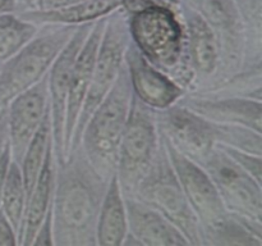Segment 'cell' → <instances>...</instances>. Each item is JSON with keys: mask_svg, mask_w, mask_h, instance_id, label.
<instances>
[{"mask_svg": "<svg viewBox=\"0 0 262 246\" xmlns=\"http://www.w3.org/2000/svg\"><path fill=\"white\" fill-rule=\"evenodd\" d=\"M132 96V85L124 61L115 84L94 110L82 132L79 146L92 168L105 181H110L117 172L118 151Z\"/></svg>", "mask_w": 262, "mask_h": 246, "instance_id": "3957f363", "label": "cell"}, {"mask_svg": "<svg viewBox=\"0 0 262 246\" xmlns=\"http://www.w3.org/2000/svg\"><path fill=\"white\" fill-rule=\"evenodd\" d=\"M178 102L214 123L245 126L262 133V100L246 96H205L187 92Z\"/></svg>", "mask_w": 262, "mask_h": 246, "instance_id": "9a60e30c", "label": "cell"}, {"mask_svg": "<svg viewBox=\"0 0 262 246\" xmlns=\"http://www.w3.org/2000/svg\"><path fill=\"white\" fill-rule=\"evenodd\" d=\"M107 183L90 164L81 146L55 164L53 238L58 246H97L96 228Z\"/></svg>", "mask_w": 262, "mask_h": 246, "instance_id": "6da1fadb", "label": "cell"}, {"mask_svg": "<svg viewBox=\"0 0 262 246\" xmlns=\"http://www.w3.org/2000/svg\"><path fill=\"white\" fill-rule=\"evenodd\" d=\"M10 160H12V156H10V149L9 145L5 148L4 153L0 156V207H2V196L3 191H4L5 186V179H7V173L8 168H9Z\"/></svg>", "mask_w": 262, "mask_h": 246, "instance_id": "4dcf8cb0", "label": "cell"}, {"mask_svg": "<svg viewBox=\"0 0 262 246\" xmlns=\"http://www.w3.org/2000/svg\"><path fill=\"white\" fill-rule=\"evenodd\" d=\"M130 197L164 215L183 233L189 245H202L201 223L184 195L161 137L150 171Z\"/></svg>", "mask_w": 262, "mask_h": 246, "instance_id": "5b68a950", "label": "cell"}, {"mask_svg": "<svg viewBox=\"0 0 262 246\" xmlns=\"http://www.w3.org/2000/svg\"><path fill=\"white\" fill-rule=\"evenodd\" d=\"M179 10L186 30V60L194 76L191 91H194L207 84L216 73L219 45L214 31L200 14L182 2Z\"/></svg>", "mask_w": 262, "mask_h": 246, "instance_id": "2e32d148", "label": "cell"}, {"mask_svg": "<svg viewBox=\"0 0 262 246\" xmlns=\"http://www.w3.org/2000/svg\"><path fill=\"white\" fill-rule=\"evenodd\" d=\"M51 148H53V138H51L50 109H49L45 118L41 122L40 127L33 135L19 164L27 200L32 192L33 187H35L38 174H40L41 168L43 166V161H45L46 155Z\"/></svg>", "mask_w": 262, "mask_h": 246, "instance_id": "cb8c5ba5", "label": "cell"}, {"mask_svg": "<svg viewBox=\"0 0 262 246\" xmlns=\"http://www.w3.org/2000/svg\"><path fill=\"white\" fill-rule=\"evenodd\" d=\"M106 17L100 18L94 23L89 36L86 37L78 55H77L76 61H74L68 99H67L66 123H64V154L66 156L68 153L72 136H73L79 110H81L84 96L89 90L90 78H91L92 71H94L97 50H99L100 41H101L105 23H106Z\"/></svg>", "mask_w": 262, "mask_h": 246, "instance_id": "e0dca14e", "label": "cell"}, {"mask_svg": "<svg viewBox=\"0 0 262 246\" xmlns=\"http://www.w3.org/2000/svg\"><path fill=\"white\" fill-rule=\"evenodd\" d=\"M129 40L127 13L124 8H120L110 13L106 17V23H105L104 32L100 41L99 50H97L94 71L90 78L89 90H87L83 104L77 118L68 153L78 148L87 120L117 81L120 68L124 64V53L127 50Z\"/></svg>", "mask_w": 262, "mask_h": 246, "instance_id": "52a82bcc", "label": "cell"}, {"mask_svg": "<svg viewBox=\"0 0 262 246\" xmlns=\"http://www.w3.org/2000/svg\"><path fill=\"white\" fill-rule=\"evenodd\" d=\"M216 146L220 150L224 151L243 171L247 172L258 183L262 184V155H256V154L247 153V151L230 148V146L219 145V144H216Z\"/></svg>", "mask_w": 262, "mask_h": 246, "instance_id": "83f0119b", "label": "cell"}, {"mask_svg": "<svg viewBox=\"0 0 262 246\" xmlns=\"http://www.w3.org/2000/svg\"><path fill=\"white\" fill-rule=\"evenodd\" d=\"M129 0H82L60 8L42 9L33 8L17 12L23 19L37 26L43 25H83L109 15L124 7Z\"/></svg>", "mask_w": 262, "mask_h": 246, "instance_id": "d6986e66", "label": "cell"}, {"mask_svg": "<svg viewBox=\"0 0 262 246\" xmlns=\"http://www.w3.org/2000/svg\"><path fill=\"white\" fill-rule=\"evenodd\" d=\"M202 245L262 246V222L228 213L224 218L201 227Z\"/></svg>", "mask_w": 262, "mask_h": 246, "instance_id": "7402d4cb", "label": "cell"}, {"mask_svg": "<svg viewBox=\"0 0 262 246\" xmlns=\"http://www.w3.org/2000/svg\"><path fill=\"white\" fill-rule=\"evenodd\" d=\"M17 233L0 209V246H17Z\"/></svg>", "mask_w": 262, "mask_h": 246, "instance_id": "f546056e", "label": "cell"}, {"mask_svg": "<svg viewBox=\"0 0 262 246\" xmlns=\"http://www.w3.org/2000/svg\"><path fill=\"white\" fill-rule=\"evenodd\" d=\"M26 204H27V196H26L25 183H23L22 172H20L19 164L10 160L9 168H8L7 179H5L4 191L2 196V212L10 222L14 228L15 233L20 230L22 225L23 215H25ZM18 241V240H17Z\"/></svg>", "mask_w": 262, "mask_h": 246, "instance_id": "484cf974", "label": "cell"}, {"mask_svg": "<svg viewBox=\"0 0 262 246\" xmlns=\"http://www.w3.org/2000/svg\"><path fill=\"white\" fill-rule=\"evenodd\" d=\"M9 145V135H8V112L7 108L0 110V156L4 153L5 148Z\"/></svg>", "mask_w": 262, "mask_h": 246, "instance_id": "1f68e13d", "label": "cell"}, {"mask_svg": "<svg viewBox=\"0 0 262 246\" xmlns=\"http://www.w3.org/2000/svg\"><path fill=\"white\" fill-rule=\"evenodd\" d=\"M159 132L191 160L201 164L216 145V123L179 102L155 110Z\"/></svg>", "mask_w": 262, "mask_h": 246, "instance_id": "30bf717a", "label": "cell"}, {"mask_svg": "<svg viewBox=\"0 0 262 246\" xmlns=\"http://www.w3.org/2000/svg\"><path fill=\"white\" fill-rule=\"evenodd\" d=\"M128 232L142 246H189L183 233L156 212L136 197H124Z\"/></svg>", "mask_w": 262, "mask_h": 246, "instance_id": "ac0fdd59", "label": "cell"}, {"mask_svg": "<svg viewBox=\"0 0 262 246\" xmlns=\"http://www.w3.org/2000/svg\"><path fill=\"white\" fill-rule=\"evenodd\" d=\"M18 5H19V10H25V9H33V5L31 0H18Z\"/></svg>", "mask_w": 262, "mask_h": 246, "instance_id": "e575fe53", "label": "cell"}, {"mask_svg": "<svg viewBox=\"0 0 262 246\" xmlns=\"http://www.w3.org/2000/svg\"><path fill=\"white\" fill-rule=\"evenodd\" d=\"M210 26L219 45V66L207 84L191 92H201L217 86L234 76L242 67L245 35L242 19L234 0H181Z\"/></svg>", "mask_w": 262, "mask_h": 246, "instance_id": "ba28073f", "label": "cell"}, {"mask_svg": "<svg viewBox=\"0 0 262 246\" xmlns=\"http://www.w3.org/2000/svg\"><path fill=\"white\" fill-rule=\"evenodd\" d=\"M31 2H32L33 8H41V3H42V0H31Z\"/></svg>", "mask_w": 262, "mask_h": 246, "instance_id": "d590c367", "label": "cell"}, {"mask_svg": "<svg viewBox=\"0 0 262 246\" xmlns=\"http://www.w3.org/2000/svg\"><path fill=\"white\" fill-rule=\"evenodd\" d=\"M160 137L184 195L201 223V227L210 225L224 218L228 212L207 172L196 161L177 150L163 135H160Z\"/></svg>", "mask_w": 262, "mask_h": 246, "instance_id": "7c38bea8", "label": "cell"}, {"mask_svg": "<svg viewBox=\"0 0 262 246\" xmlns=\"http://www.w3.org/2000/svg\"><path fill=\"white\" fill-rule=\"evenodd\" d=\"M179 8L181 0H142L138 7L124 10L130 41L187 94L194 76L186 60V30Z\"/></svg>", "mask_w": 262, "mask_h": 246, "instance_id": "7a4b0ae2", "label": "cell"}, {"mask_svg": "<svg viewBox=\"0 0 262 246\" xmlns=\"http://www.w3.org/2000/svg\"><path fill=\"white\" fill-rule=\"evenodd\" d=\"M38 30L40 26L23 19L17 13L0 14V64L25 48Z\"/></svg>", "mask_w": 262, "mask_h": 246, "instance_id": "d4e9b609", "label": "cell"}, {"mask_svg": "<svg viewBox=\"0 0 262 246\" xmlns=\"http://www.w3.org/2000/svg\"><path fill=\"white\" fill-rule=\"evenodd\" d=\"M49 109L48 73L9 102L7 108L8 135L13 161L20 164L33 135Z\"/></svg>", "mask_w": 262, "mask_h": 246, "instance_id": "4fadbf2b", "label": "cell"}, {"mask_svg": "<svg viewBox=\"0 0 262 246\" xmlns=\"http://www.w3.org/2000/svg\"><path fill=\"white\" fill-rule=\"evenodd\" d=\"M133 94L154 110H161L179 101L186 90L168 74L154 67L129 40L124 53Z\"/></svg>", "mask_w": 262, "mask_h": 246, "instance_id": "5bb4252c", "label": "cell"}, {"mask_svg": "<svg viewBox=\"0 0 262 246\" xmlns=\"http://www.w3.org/2000/svg\"><path fill=\"white\" fill-rule=\"evenodd\" d=\"M216 144L262 155V133L245 126L216 123Z\"/></svg>", "mask_w": 262, "mask_h": 246, "instance_id": "4316f807", "label": "cell"}, {"mask_svg": "<svg viewBox=\"0 0 262 246\" xmlns=\"http://www.w3.org/2000/svg\"><path fill=\"white\" fill-rule=\"evenodd\" d=\"M82 2V0H42L41 8L42 9H53V8L66 7V5L73 4V3Z\"/></svg>", "mask_w": 262, "mask_h": 246, "instance_id": "d6a6232c", "label": "cell"}, {"mask_svg": "<svg viewBox=\"0 0 262 246\" xmlns=\"http://www.w3.org/2000/svg\"><path fill=\"white\" fill-rule=\"evenodd\" d=\"M160 133L155 110L135 94L118 151L117 176L124 197H130L141 183L158 153Z\"/></svg>", "mask_w": 262, "mask_h": 246, "instance_id": "8992f818", "label": "cell"}, {"mask_svg": "<svg viewBox=\"0 0 262 246\" xmlns=\"http://www.w3.org/2000/svg\"><path fill=\"white\" fill-rule=\"evenodd\" d=\"M55 181V159L53 148L49 150L35 187L26 204L22 225L18 232V245L32 246L33 238L51 207Z\"/></svg>", "mask_w": 262, "mask_h": 246, "instance_id": "ffe728a7", "label": "cell"}, {"mask_svg": "<svg viewBox=\"0 0 262 246\" xmlns=\"http://www.w3.org/2000/svg\"><path fill=\"white\" fill-rule=\"evenodd\" d=\"M78 26H40L37 35L25 48L0 64V110L48 73Z\"/></svg>", "mask_w": 262, "mask_h": 246, "instance_id": "277c9868", "label": "cell"}, {"mask_svg": "<svg viewBox=\"0 0 262 246\" xmlns=\"http://www.w3.org/2000/svg\"><path fill=\"white\" fill-rule=\"evenodd\" d=\"M19 10L18 0H0V14L17 13Z\"/></svg>", "mask_w": 262, "mask_h": 246, "instance_id": "836d02e7", "label": "cell"}, {"mask_svg": "<svg viewBox=\"0 0 262 246\" xmlns=\"http://www.w3.org/2000/svg\"><path fill=\"white\" fill-rule=\"evenodd\" d=\"M245 35L241 68L262 66V0H234Z\"/></svg>", "mask_w": 262, "mask_h": 246, "instance_id": "603a6c76", "label": "cell"}, {"mask_svg": "<svg viewBox=\"0 0 262 246\" xmlns=\"http://www.w3.org/2000/svg\"><path fill=\"white\" fill-rule=\"evenodd\" d=\"M128 232L127 212L123 192L117 176L107 183L102 199L96 228V241L100 246H120Z\"/></svg>", "mask_w": 262, "mask_h": 246, "instance_id": "44dd1931", "label": "cell"}, {"mask_svg": "<svg viewBox=\"0 0 262 246\" xmlns=\"http://www.w3.org/2000/svg\"><path fill=\"white\" fill-rule=\"evenodd\" d=\"M200 166L214 182L228 213L262 222V184L216 145Z\"/></svg>", "mask_w": 262, "mask_h": 246, "instance_id": "9c48e42d", "label": "cell"}, {"mask_svg": "<svg viewBox=\"0 0 262 246\" xmlns=\"http://www.w3.org/2000/svg\"><path fill=\"white\" fill-rule=\"evenodd\" d=\"M48 245H54L53 209H51V207L49 208L48 213H46L41 225L38 227L32 242V246H48Z\"/></svg>", "mask_w": 262, "mask_h": 246, "instance_id": "f1b7e54d", "label": "cell"}, {"mask_svg": "<svg viewBox=\"0 0 262 246\" xmlns=\"http://www.w3.org/2000/svg\"><path fill=\"white\" fill-rule=\"evenodd\" d=\"M96 22V20H95ZM95 22L83 23L77 27L72 37L59 53L48 72L49 107H50L51 138L55 164H61L66 159L64 154V123H66L67 99L72 71L77 55L89 36Z\"/></svg>", "mask_w": 262, "mask_h": 246, "instance_id": "8fae6325", "label": "cell"}]
</instances>
